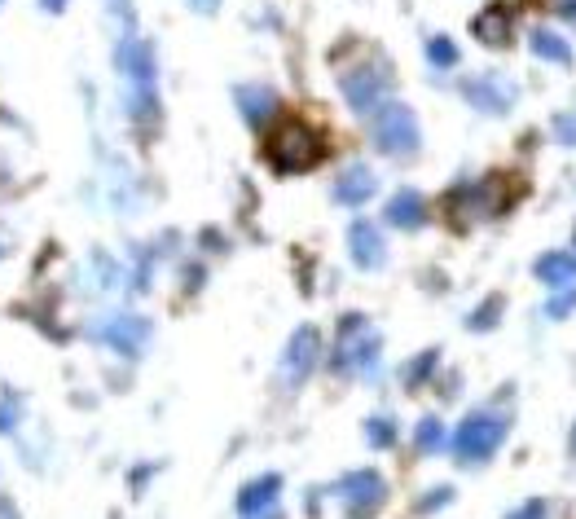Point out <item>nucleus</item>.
<instances>
[{
	"label": "nucleus",
	"instance_id": "f257e3e1",
	"mask_svg": "<svg viewBox=\"0 0 576 519\" xmlns=\"http://www.w3.org/2000/svg\"><path fill=\"white\" fill-rule=\"evenodd\" d=\"M264 159L278 172H313L326 159V137L308 124V119H282L278 128L264 137Z\"/></svg>",
	"mask_w": 576,
	"mask_h": 519
},
{
	"label": "nucleus",
	"instance_id": "f03ea898",
	"mask_svg": "<svg viewBox=\"0 0 576 519\" xmlns=\"http://www.w3.org/2000/svg\"><path fill=\"white\" fill-rule=\"evenodd\" d=\"M519 194H524V181H519V176L493 172V176H484V181L453 190L445 207H449V216H462V220H497L519 203Z\"/></svg>",
	"mask_w": 576,
	"mask_h": 519
},
{
	"label": "nucleus",
	"instance_id": "7ed1b4c3",
	"mask_svg": "<svg viewBox=\"0 0 576 519\" xmlns=\"http://www.w3.org/2000/svg\"><path fill=\"white\" fill-rule=\"evenodd\" d=\"M115 62L124 71V80L132 88V106H137V119L154 115V53L146 40L137 36H124L115 49Z\"/></svg>",
	"mask_w": 576,
	"mask_h": 519
},
{
	"label": "nucleus",
	"instance_id": "20e7f679",
	"mask_svg": "<svg viewBox=\"0 0 576 519\" xmlns=\"http://www.w3.org/2000/svg\"><path fill=\"white\" fill-rule=\"evenodd\" d=\"M379 361V330L361 313H348L335 335V370H370Z\"/></svg>",
	"mask_w": 576,
	"mask_h": 519
},
{
	"label": "nucleus",
	"instance_id": "39448f33",
	"mask_svg": "<svg viewBox=\"0 0 576 519\" xmlns=\"http://www.w3.org/2000/svg\"><path fill=\"white\" fill-rule=\"evenodd\" d=\"M339 88L343 97H348L352 110H361V115H374L387 93H392V71H387L383 62H365V66H352V71L339 75Z\"/></svg>",
	"mask_w": 576,
	"mask_h": 519
},
{
	"label": "nucleus",
	"instance_id": "423d86ee",
	"mask_svg": "<svg viewBox=\"0 0 576 519\" xmlns=\"http://www.w3.org/2000/svg\"><path fill=\"white\" fill-rule=\"evenodd\" d=\"M374 141H379L383 154L392 159H405V154L418 150V119L414 110L401 106V102H383L374 110Z\"/></svg>",
	"mask_w": 576,
	"mask_h": 519
},
{
	"label": "nucleus",
	"instance_id": "0eeeda50",
	"mask_svg": "<svg viewBox=\"0 0 576 519\" xmlns=\"http://www.w3.org/2000/svg\"><path fill=\"white\" fill-rule=\"evenodd\" d=\"M506 440V423L497 414H471L467 423L453 436V454L462 462H489L497 454V445Z\"/></svg>",
	"mask_w": 576,
	"mask_h": 519
},
{
	"label": "nucleus",
	"instance_id": "6e6552de",
	"mask_svg": "<svg viewBox=\"0 0 576 519\" xmlns=\"http://www.w3.org/2000/svg\"><path fill=\"white\" fill-rule=\"evenodd\" d=\"M317 357H321V335L313 326H299L291 335V344H286V357H282V383L286 388H299V383L313 374Z\"/></svg>",
	"mask_w": 576,
	"mask_h": 519
},
{
	"label": "nucleus",
	"instance_id": "1a4fd4ad",
	"mask_svg": "<svg viewBox=\"0 0 576 519\" xmlns=\"http://www.w3.org/2000/svg\"><path fill=\"white\" fill-rule=\"evenodd\" d=\"M339 498L352 515L365 519V515H374L383 506L387 484H383V476H374V471H348V476L339 480Z\"/></svg>",
	"mask_w": 576,
	"mask_h": 519
},
{
	"label": "nucleus",
	"instance_id": "9d476101",
	"mask_svg": "<svg viewBox=\"0 0 576 519\" xmlns=\"http://www.w3.org/2000/svg\"><path fill=\"white\" fill-rule=\"evenodd\" d=\"M515 5L511 0H497V5L480 9V14L471 18V31L480 36V44H489V49H506V44L515 40Z\"/></svg>",
	"mask_w": 576,
	"mask_h": 519
},
{
	"label": "nucleus",
	"instance_id": "9b49d317",
	"mask_svg": "<svg viewBox=\"0 0 576 519\" xmlns=\"http://www.w3.org/2000/svg\"><path fill=\"white\" fill-rule=\"evenodd\" d=\"M462 93H467V102L475 110H484V115H506L515 102V88L502 80V75H480V80H467L462 84Z\"/></svg>",
	"mask_w": 576,
	"mask_h": 519
},
{
	"label": "nucleus",
	"instance_id": "f8f14e48",
	"mask_svg": "<svg viewBox=\"0 0 576 519\" xmlns=\"http://www.w3.org/2000/svg\"><path fill=\"white\" fill-rule=\"evenodd\" d=\"M97 335H102L110 348L124 352V357H137L150 339V322L146 317H106V322L97 326Z\"/></svg>",
	"mask_w": 576,
	"mask_h": 519
},
{
	"label": "nucleus",
	"instance_id": "ddd939ff",
	"mask_svg": "<svg viewBox=\"0 0 576 519\" xmlns=\"http://www.w3.org/2000/svg\"><path fill=\"white\" fill-rule=\"evenodd\" d=\"M348 247H352V260L361 264V269H379L383 264V234L370 225V220H357V225L348 229Z\"/></svg>",
	"mask_w": 576,
	"mask_h": 519
},
{
	"label": "nucleus",
	"instance_id": "4468645a",
	"mask_svg": "<svg viewBox=\"0 0 576 519\" xmlns=\"http://www.w3.org/2000/svg\"><path fill=\"white\" fill-rule=\"evenodd\" d=\"M374 190H379V181H374V172L370 168H348L339 176V185H335V198L343 207H361V203H370L374 198Z\"/></svg>",
	"mask_w": 576,
	"mask_h": 519
},
{
	"label": "nucleus",
	"instance_id": "2eb2a0df",
	"mask_svg": "<svg viewBox=\"0 0 576 519\" xmlns=\"http://www.w3.org/2000/svg\"><path fill=\"white\" fill-rule=\"evenodd\" d=\"M278 493H282V476H260V480H251L247 489L238 493V515L251 519V515L269 511V506L278 502Z\"/></svg>",
	"mask_w": 576,
	"mask_h": 519
},
{
	"label": "nucleus",
	"instance_id": "dca6fc26",
	"mask_svg": "<svg viewBox=\"0 0 576 519\" xmlns=\"http://www.w3.org/2000/svg\"><path fill=\"white\" fill-rule=\"evenodd\" d=\"M537 278L546 282L550 291H572L576 286V256H568V251H550V256H541Z\"/></svg>",
	"mask_w": 576,
	"mask_h": 519
},
{
	"label": "nucleus",
	"instance_id": "f3484780",
	"mask_svg": "<svg viewBox=\"0 0 576 519\" xmlns=\"http://www.w3.org/2000/svg\"><path fill=\"white\" fill-rule=\"evenodd\" d=\"M387 220H392L396 229H423L427 225V203L418 190H401L387 203Z\"/></svg>",
	"mask_w": 576,
	"mask_h": 519
},
{
	"label": "nucleus",
	"instance_id": "a211bd4d",
	"mask_svg": "<svg viewBox=\"0 0 576 519\" xmlns=\"http://www.w3.org/2000/svg\"><path fill=\"white\" fill-rule=\"evenodd\" d=\"M528 44H533V53H537V58H546V62H559V66H568V62H572L568 40H559L555 31H546V27H537L533 36H528Z\"/></svg>",
	"mask_w": 576,
	"mask_h": 519
},
{
	"label": "nucleus",
	"instance_id": "6ab92c4d",
	"mask_svg": "<svg viewBox=\"0 0 576 519\" xmlns=\"http://www.w3.org/2000/svg\"><path fill=\"white\" fill-rule=\"evenodd\" d=\"M238 102H242V115H247L251 124H260L273 110V93L269 88H238Z\"/></svg>",
	"mask_w": 576,
	"mask_h": 519
},
{
	"label": "nucleus",
	"instance_id": "aec40b11",
	"mask_svg": "<svg viewBox=\"0 0 576 519\" xmlns=\"http://www.w3.org/2000/svg\"><path fill=\"white\" fill-rule=\"evenodd\" d=\"M427 58H431V66H453V62H458V44H453L449 36H431L427 40Z\"/></svg>",
	"mask_w": 576,
	"mask_h": 519
},
{
	"label": "nucleus",
	"instance_id": "412c9836",
	"mask_svg": "<svg viewBox=\"0 0 576 519\" xmlns=\"http://www.w3.org/2000/svg\"><path fill=\"white\" fill-rule=\"evenodd\" d=\"M440 445H445V427H440L436 418H423V423H418V449H423V454H436Z\"/></svg>",
	"mask_w": 576,
	"mask_h": 519
},
{
	"label": "nucleus",
	"instance_id": "4be33fe9",
	"mask_svg": "<svg viewBox=\"0 0 576 519\" xmlns=\"http://www.w3.org/2000/svg\"><path fill=\"white\" fill-rule=\"evenodd\" d=\"M365 440H370L374 449H387L396 440V427L387 423V418H370V432H365Z\"/></svg>",
	"mask_w": 576,
	"mask_h": 519
},
{
	"label": "nucleus",
	"instance_id": "5701e85b",
	"mask_svg": "<svg viewBox=\"0 0 576 519\" xmlns=\"http://www.w3.org/2000/svg\"><path fill=\"white\" fill-rule=\"evenodd\" d=\"M497 313H502V295H493V300H489V304H484V308H475V313H471V322H467V326H471V330H489Z\"/></svg>",
	"mask_w": 576,
	"mask_h": 519
},
{
	"label": "nucleus",
	"instance_id": "b1692460",
	"mask_svg": "<svg viewBox=\"0 0 576 519\" xmlns=\"http://www.w3.org/2000/svg\"><path fill=\"white\" fill-rule=\"evenodd\" d=\"M572 308H576V291H563L559 300H550V304H546V313H550V317H568Z\"/></svg>",
	"mask_w": 576,
	"mask_h": 519
},
{
	"label": "nucleus",
	"instance_id": "393cba45",
	"mask_svg": "<svg viewBox=\"0 0 576 519\" xmlns=\"http://www.w3.org/2000/svg\"><path fill=\"white\" fill-rule=\"evenodd\" d=\"M14 423H18V401H0V432H14Z\"/></svg>",
	"mask_w": 576,
	"mask_h": 519
},
{
	"label": "nucleus",
	"instance_id": "a878e982",
	"mask_svg": "<svg viewBox=\"0 0 576 519\" xmlns=\"http://www.w3.org/2000/svg\"><path fill=\"white\" fill-rule=\"evenodd\" d=\"M511 519H546V502H541V498H533L528 506H519V511H515Z\"/></svg>",
	"mask_w": 576,
	"mask_h": 519
},
{
	"label": "nucleus",
	"instance_id": "bb28decb",
	"mask_svg": "<svg viewBox=\"0 0 576 519\" xmlns=\"http://www.w3.org/2000/svg\"><path fill=\"white\" fill-rule=\"evenodd\" d=\"M431 361H436V352H423V361H418V366H414V370H409V366H405V383H418V379H423V374L431 370Z\"/></svg>",
	"mask_w": 576,
	"mask_h": 519
},
{
	"label": "nucleus",
	"instance_id": "cd10ccee",
	"mask_svg": "<svg viewBox=\"0 0 576 519\" xmlns=\"http://www.w3.org/2000/svg\"><path fill=\"white\" fill-rule=\"evenodd\" d=\"M190 5H194V9H198V14H212V9H216V5H220V0H190Z\"/></svg>",
	"mask_w": 576,
	"mask_h": 519
},
{
	"label": "nucleus",
	"instance_id": "c85d7f7f",
	"mask_svg": "<svg viewBox=\"0 0 576 519\" xmlns=\"http://www.w3.org/2000/svg\"><path fill=\"white\" fill-rule=\"evenodd\" d=\"M40 5L49 9V14H62V9H66V0H40Z\"/></svg>",
	"mask_w": 576,
	"mask_h": 519
},
{
	"label": "nucleus",
	"instance_id": "c756f323",
	"mask_svg": "<svg viewBox=\"0 0 576 519\" xmlns=\"http://www.w3.org/2000/svg\"><path fill=\"white\" fill-rule=\"evenodd\" d=\"M563 14H568V18H576V0H563Z\"/></svg>",
	"mask_w": 576,
	"mask_h": 519
},
{
	"label": "nucleus",
	"instance_id": "7c9ffc66",
	"mask_svg": "<svg viewBox=\"0 0 576 519\" xmlns=\"http://www.w3.org/2000/svg\"><path fill=\"white\" fill-rule=\"evenodd\" d=\"M572 449H576V432H572Z\"/></svg>",
	"mask_w": 576,
	"mask_h": 519
}]
</instances>
